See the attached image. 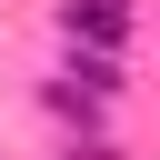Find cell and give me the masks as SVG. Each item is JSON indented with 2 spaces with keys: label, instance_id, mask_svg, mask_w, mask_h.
<instances>
[{
  "label": "cell",
  "instance_id": "1",
  "mask_svg": "<svg viewBox=\"0 0 160 160\" xmlns=\"http://www.w3.org/2000/svg\"><path fill=\"white\" fill-rule=\"evenodd\" d=\"M60 20H70V50H80V40H90V50H110V40L130 30V0H70Z\"/></svg>",
  "mask_w": 160,
  "mask_h": 160
}]
</instances>
